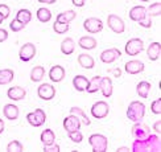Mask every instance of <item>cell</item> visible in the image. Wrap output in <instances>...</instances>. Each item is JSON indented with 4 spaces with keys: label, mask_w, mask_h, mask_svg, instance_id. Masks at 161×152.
Here are the masks:
<instances>
[{
    "label": "cell",
    "mask_w": 161,
    "mask_h": 152,
    "mask_svg": "<svg viewBox=\"0 0 161 152\" xmlns=\"http://www.w3.org/2000/svg\"><path fill=\"white\" fill-rule=\"evenodd\" d=\"M7 95H8V98L12 99V101H21V99L25 98L26 91L23 87H20V86H12V87L8 89V91H7Z\"/></svg>",
    "instance_id": "obj_18"
},
{
    "label": "cell",
    "mask_w": 161,
    "mask_h": 152,
    "mask_svg": "<svg viewBox=\"0 0 161 152\" xmlns=\"http://www.w3.org/2000/svg\"><path fill=\"white\" fill-rule=\"evenodd\" d=\"M3 21H4V19H3V16H2V15H0V24H2Z\"/></svg>",
    "instance_id": "obj_50"
},
{
    "label": "cell",
    "mask_w": 161,
    "mask_h": 152,
    "mask_svg": "<svg viewBox=\"0 0 161 152\" xmlns=\"http://www.w3.org/2000/svg\"><path fill=\"white\" fill-rule=\"evenodd\" d=\"M99 90L102 91V95L106 98H110L112 95V91H114V85L110 77H102L100 79V87Z\"/></svg>",
    "instance_id": "obj_16"
},
{
    "label": "cell",
    "mask_w": 161,
    "mask_h": 152,
    "mask_svg": "<svg viewBox=\"0 0 161 152\" xmlns=\"http://www.w3.org/2000/svg\"><path fill=\"white\" fill-rule=\"evenodd\" d=\"M122 56V52L116 48H111V49H106L100 53V61L103 64H112L114 61Z\"/></svg>",
    "instance_id": "obj_11"
},
{
    "label": "cell",
    "mask_w": 161,
    "mask_h": 152,
    "mask_svg": "<svg viewBox=\"0 0 161 152\" xmlns=\"http://www.w3.org/2000/svg\"><path fill=\"white\" fill-rule=\"evenodd\" d=\"M78 62H79V65L82 66L83 69H92L94 65H95V61H94V58H92L90 54H86V53L78 56Z\"/></svg>",
    "instance_id": "obj_25"
},
{
    "label": "cell",
    "mask_w": 161,
    "mask_h": 152,
    "mask_svg": "<svg viewBox=\"0 0 161 152\" xmlns=\"http://www.w3.org/2000/svg\"><path fill=\"white\" fill-rule=\"evenodd\" d=\"M40 139H41V142H42L44 145H48V144L54 143L56 134H54V131H53V130L46 128V130L42 131V134H41V136H40Z\"/></svg>",
    "instance_id": "obj_27"
},
{
    "label": "cell",
    "mask_w": 161,
    "mask_h": 152,
    "mask_svg": "<svg viewBox=\"0 0 161 152\" xmlns=\"http://www.w3.org/2000/svg\"><path fill=\"white\" fill-rule=\"evenodd\" d=\"M40 3H42V4H54L57 0H38Z\"/></svg>",
    "instance_id": "obj_47"
},
{
    "label": "cell",
    "mask_w": 161,
    "mask_h": 152,
    "mask_svg": "<svg viewBox=\"0 0 161 152\" xmlns=\"http://www.w3.org/2000/svg\"><path fill=\"white\" fill-rule=\"evenodd\" d=\"M7 38H8V32H7L5 29L0 28V42H4Z\"/></svg>",
    "instance_id": "obj_43"
},
{
    "label": "cell",
    "mask_w": 161,
    "mask_h": 152,
    "mask_svg": "<svg viewBox=\"0 0 161 152\" xmlns=\"http://www.w3.org/2000/svg\"><path fill=\"white\" fill-rule=\"evenodd\" d=\"M151 87H152V85L149 82H147V81H142V82H139L137 86H136V93H137V95L139 97H142V98H148L149 95V91H151Z\"/></svg>",
    "instance_id": "obj_23"
},
{
    "label": "cell",
    "mask_w": 161,
    "mask_h": 152,
    "mask_svg": "<svg viewBox=\"0 0 161 152\" xmlns=\"http://www.w3.org/2000/svg\"><path fill=\"white\" fill-rule=\"evenodd\" d=\"M131 151L130 148H127V147H122V148H118V152H128Z\"/></svg>",
    "instance_id": "obj_48"
},
{
    "label": "cell",
    "mask_w": 161,
    "mask_h": 152,
    "mask_svg": "<svg viewBox=\"0 0 161 152\" xmlns=\"http://www.w3.org/2000/svg\"><path fill=\"white\" fill-rule=\"evenodd\" d=\"M83 28L89 33H99L103 29V21L97 17H90L86 19L83 23Z\"/></svg>",
    "instance_id": "obj_10"
},
{
    "label": "cell",
    "mask_w": 161,
    "mask_h": 152,
    "mask_svg": "<svg viewBox=\"0 0 161 152\" xmlns=\"http://www.w3.org/2000/svg\"><path fill=\"white\" fill-rule=\"evenodd\" d=\"M144 50V42L140 38H131L125 44V53L128 56H137Z\"/></svg>",
    "instance_id": "obj_6"
},
{
    "label": "cell",
    "mask_w": 161,
    "mask_h": 152,
    "mask_svg": "<svg viewBox=\"0 0 161 152\" xmlns=\"http://www.w3.org/2000/svg\"><path fill=\"white\" fill-rule=\"evenodd\" d=\"M136 124H133L132 127V135L135 136L136 139H145L148 138V135L151 134V130L147 124L144 123H139V122H135Z\"/></svg>",
    "instance_id": "obj_12"
},
{
    "label": "cell",
    "mask_w": 161,
    "mask_h": 152,
    "mask_svg": "<svg viewBox=\"0 0 161 152\" xmlns=\"http://www.w3.org/2000/svg\"><path fill=\"white\" fill-rule=\"evenodd\" d=\"M37 19H38V21H41V23H48L52 19V12L48 8H40L37 11Z\"/></svg>",
    "instance_id": "obj_33"
},
{
    "label": "cell",
    "mask_w": 161,
    "mask_h": 152,
    "mask_svg": "<svg viewBox=\"0 0 161 152\" xmlns=\"http://www.w3.org/2000/svg\"><path fill=\"white\" fill-rule=\"evenodd\" d=\"M147 17V8L143 5H135L132 7L131 11H130V19L132 21L139 23L140 20H143Z\"/></svg>",
    "instance_id": "obj_15"
},
{
    "label": "cell",
    "mask_w": 161,
    "mask_h": 152,
    "mask_svg": "<svg viewBox=\"0 0 161 152\" xmlns=\"http://www.w3.org/2000/svg\"><path fill=\"white\" fill-rule=\"evenodd\" d=\"M107 25H108V28L114 33H123L125 29L124 21L119 16L114 15V13H111V15H108V17H107Z\"/></svg>",
    "instance_id": "obj_7"
},
{
    "label": "cell",
    "mask_w": 161,
    "mask_h": 152,
    "mask_svg": "<svg viewBox=\"0 0 161 152\" xmlns=\"http://www.w3.org/2000/svg\"><path fill=\"white\" fill-rule=\"evenodd\" d=\"M153 128H155V131L157 132V134L160 135V132H161V122L158 121V122H156L155 124H153Z\"/></svg>",
    "instance_id": "obj_45"
},
{
    "label": "cell",
    "mask_w": 161,
    "mask_h": 152,
    "mask_svg": "<svg viewBox=\"0 0 161 152\" xmlns=\"http://www.w3.org/2000/svg\"><path fill=\"white\" fill-rule=\"evenodd\" d=\"M42 151H44V152H59V151H61V148H59V145H58V144L52 143V144L45 145Z\"/></svg>",
    "instance_id": "obj_40"
},
{
    "label": "cell",
    "mask_w": 161,
    "mask_h": 152,
    "mask_svg": "<svg viewBox=\"0 0 161 152\" xmlns=\"http://www.w3.org/2000/svg\"><path fill=\"white\" fill-rule=\"evenodd\" d=\"M91 115L95 118V119H103L106 118L107 115H108V112H110V106L107 102L104 101H99L97 103H94L91 106Z\"/></svg>",
    "instance_id": "obj_5"
},
{
    "label": "cell",
    "mask_w": 161,
    "mask_h": 152,
    "mask_svg": "<svg viewBox=\"0 0 161 152\" xmlns=\"http://www.w3.org/2000/svg\"><path fill=\"white\" fill-rule=\"evenodd\" d=\"M139 24L143 26V28H151V25H152V19H148V17H145V19H143V20H140L139 21Z\"/></svg>",
    "instance_id": "obj_42"
},
{
    "label": "cell",
    "mask_w": 161,
    "mask_h": 152,
    "mask_svg": "<svg viewBox=\"0 0 161 152\" xmlns=\"http://www.w3.org/2000/svg\"><path fill=\"white\" fill-rule=\"evenodd\" d=\"M7 151L8 152H23L24 147L19 140H12L8 143V145H7Z\"/></svg>",
    "instance_id": "obj_35"
},
{
    "label": "cell",
    "mask_w": 161,
    "mask_h": 152,
    "mask_svg": "<svg viewBox=\"0 0 161 152\" xmlns=\"http://www.w3.org/2000/svg\"><path fill=\"white\" fill-rule=\"evenodd\" d=\"M80 126H82V123H80V121L75 116L70 114L69 116H66L64 119V128L66 130V132H71V131H75V130H80Z\"/></svg>",
    "instance_id": "obj_13"
},
{
    "label": "cell",
    "mask_w": 161,
    "mask_h": 152,
    "mask_svg": "<svg viewBox=\"0 0 161 152\" xmlns=\"http://www.w3.org/2000/svg\"><path fill=\"white\" fill-rule=\"evenodd\" d=\"M73 85L77 91H86L87 86H89V79L85 76H75L73 79Z\"/></svg>",
    "instance_id": "obj_22"
},
{
    "label": "cell",
    "mask_w": 161,
    "mask_h": 152,
    "mask_svg": "<svg viewBox=\"0 0 161 152\" xmlns=\"http://www.w3.org/2000/svg\"><path fill=\"white\" fill-rule=\"evenodd\" d=\"M75 16H77V13L73 11V9H69V11H65V12H62V13H58L57 15V20L58 21H61V23H71L73 20L75 19Z\"/></svg>",
    "instance_id": "obj_29"
},
{
    "label": "cell",
    "mask_w": 161,
    "mask_h": 152,
    "mask_svg": "<svg viewBox=\"0 0 161 152\" xmlns=\"http://www.w3.org/2000/svg\"><path fill=\"white\" fill-rule=\"evenodd\" d=\"M151 110H152L153 114H156V115H160V114H161V99H160V98L152 102Z\"/></svg>",
    "instance_id": "obj_39"
},
{
    "label": "cell",
    "mask_w": 161,
    "mask_h": 152,
    "mask_svg": "<svg viewBox=\"0 0 161 152\" xmlns=\"http://www.w3.org/2000/svg\"><path fill=\"white\" fill-rule=\"evenodd\" d=\"M68 134H69V139L71 142H74V143H80L83 140V135H82V132H80L79 130L68 132Z\"/></svg>",
    "instance_id": "obj_37"
},
{
    "label": "cell",
    "mask_w": 161,
    "mask_h": 152,
    "mask_svg": "<svg viewBox=\"0 0 161 152\" xmlns=\"http://www.w3.org/2000/svg\"><path fill=\"white\" fill-rule=\"evenodd\" d=\"M89 143L94 152H106L108 148V140L102 134H92L89 138Z\"/></svg>",
    "instance_id": "obj_3"
},
{
    "label": "cell",
    "mask_w": 161,
    "mask_h": 152,
    "mask_svg": "<svg viewBox=\"0 0 161 152\" xmlns=\"http://www.w3.org/2000/svg\"><path fill=\"white\" fill-rule=\"evenodd\" d=\"M144 114H145V104L139 101L131 102L130 106L127 107V118L132 122H140L144 118Z\"/></svg>",
    "instance_id": "obj_2"
},
{
    "label": "cell",
    "mask_w": 161,
    "mask_h": 152,
    "mask_svg": "<svg viewBox=\"0 0 161 152\" xmlns=\"http://www.w3.org/2000/svg\"><path fill=\"white\" fill-rule=\"evenodd\" d=\"M71 3L74 4L75 7H78V8H80V7H83V5H85L86 0H71Z\"/></svg>",
    "instance_id": "obj_44"
},
{
    "label": "cell",
    "mask_w": 161,
    "mask_h": 152,
    "mask_svg": "<svg viewBox=\"0 0 161 152\" xmlns=\"http://www.w3.org/2000/svg\"><path fill=\"white\" fill-rule=\"evenodd\" d=\"M37 95L42 99V101H52L56 97V89L54 86L50 83H42L38 86Z\"/></svg>",
    "instance_id": "obj_9"
},
{
    "label": "cell",
    "mask_w": 161,
    "mask_h": 152,
    "mask_svg": "<svg viewBox=\"0 0 161 152\" xmlns=\"http://www.w3.org/2000/svg\"><path fill=\"white\" fill-rule=\"evenodd\" d=\"M16 19L17 20H20L23 24H28L31 20H32V13H31V11L29 9H25V8H23V9H19L17 11V13H16Z\"/></svg>",
    "instance_id": "obj_32"
},
{
    "label": "cell",
    "mask_w": 161,
    "mask_h": 152,
    "mask_svg": "<svg viewBox=\"0 0 161 152\" xmlns=\"http://www.w3.org/2000/svg\"><path fill=\"white\" fill-rule=\"evenodd\" d=\"M142 2H149V0H142Z\"/></svg>",
    "instance_id": "obj_51"
},
{
    "label": "cell",
    "mask_w": 161,
    "mask_h": 152,
    "mask_svg": "<svg viewBox=\"0 0 161 152\" xmlns=\"http://www.w3.org/2000/svg\"><path fill=\"white\" fill-rule=\"evenodd\" d=\"M124 69L128 74H139V73L144 71V64L142 61H137V59H132V61H128L125 64Z\"/></svg>",
    "instance_id": "obj_17"
},
{
    "label": "cell",
    "mask_w": 161,
    "mask_h": 152,
    "mask_svg": "<svg viewBox=\"0 0 161 152\" xmlns=\"http://www.w3.org/2000/svg\"><path fill=\"white\" fill-rule=\"evenodd\" d=\"M26 121L31 126L33 127H40V126H42L46 121V114L42 109H36L35 111L29 112V114H26Z\"/></svg>",
    "instance_id": "obj_4"
},
{
    "label": "cell",
    "mask_w": 161,
    "mask_h": 152,
    "mask_svg": "<svg viewBox=\"0 0 161 152\" xmlns=\"http://www.w3.org/2000/svg\"><path fill=\"white\" fill-rule=\"evenodd\" d=\"M111 71H112V74L115 76L116 78H119L120 76H122V71H120V69H119V68H116V69H112Z\"/></svg>",
    "instance_id": "obj_46"
},
{
    "label": "cell",
    "mask_w": 161,
    "mask_h": 152,
    "mask_svg": "<svg viewBox=\"0 0 161 152\" xmlns=\"http://www.w3.org/2000/svg\"><path fill=\"white\" fill-rule=\"evenodd\" d=\"M9 12H11V9H9L8 5L7 4H0V15L3 16V19H8Z\"/></svg>",
    "instance_id": "obj_41"
},
{
    "label": "cell",
    "mask_w": 161,
    "mask_h": 152,
    "mask_svg": "<svg viewBox=\"0 0 161 152\" xmlns=\"http://www.w3.org/2000/svg\"><path fill=\"white\" fill-rule=\"evenodd\" d=\"M79 46H80L82 49H86V50L95 49V48H97V40L92 38V37H90V36L80 37V40H79Z\"/></svg>",
    "instance_id": "obj_26"
},
{
    "label": "cell",
    "mask_w": 161,
    "mask_h": 152,
    "mask_svg": "<svg viewBox=\"0 0 161 152\" xmlns=\"http://www.w3.org/2000/svg\"><path fill=\"white\" fill-rule=\"evenodd\" d=\"M3 114H4V116L7 119H8V121H16V119L19 118V107L16 104L8 103V104L4 106Z\"/></svg>",
    "instance_id": "obj_19"
},
{
    "label": "cell",
    "mask_w": 161,
    "mask_h": 152,
    "mask_svg": "<svg viewBox=\"0 0 161 152\" xmlns=\"http://www.w3.org/2000/svg\"><path fill=\"white\" fill-rule=\"evenodd\" d=\"M100 79H102V77L100 76H95V77H92L90 81H89V86H87V89L86 91L87 93H97L100 87Z\"/></svg>",
    "instance_id": "obj_31"
},
{
    "label": "cell",
    "mask_w": 161,
    "mask_h": 152,
    "mask_svg": "<svg viewBox=\"0 0 161 152\" xmlns=\"http://www.w3.org/2000/svg\"><path fill=\"white\" fill-rule=\"evenodd\" d=\"M70 114L75 115V116L79 119V121H80V123H83L85 126H90V124H91L90 118L85 114V111L80 109V107H71V109H70Z\"/></svg>",
    "instance_id": "obj_24"
},
{
    "label": "cell",
    "mask_w": 161,
    "mask_h": 152,
    "mask_svg": "<svg viewBox=\"0 0 161 152\" xmlns=\"http://www.w3.org/2000/svg\"><path fill=\"white\" fill-rule=\"evenodd\" d=\"M36 45L32 44V42H26L24 44L21 48H20V52H19V57L21 59L23 62H28L31 59L36 56Z\"/></svg>",
    "instance_id": "obj_8"
},
{
    "label": "cell",
    "mask_w": 161,
    "mask_h": 152,
    "mask_svg": "<svg viewBox=\"0 0 161 152\" xmlns=\"http://www.w3.org/2000/svg\"><path fill=\"white\" fill-rule=\"evenodd\" d=\"M45 76V69L44 66H35L31 71V79L33 82H40L42 81V78Z\"/></svg>",
    "instance_id": "obj_28"
},
{
    "label": "cell",
    "mask_w": 161,
    "mask_h": 152,
    "mask_svg": "<svg viewBox=\"0 0 161 152\" xmlns=\"http://www.w3.org/2000/svg\"><path fill=\"white\" fill-rule=\"evenodd\" d=\"M74 50H75V42L73 38L68 37L61 42V52L65 56H70L71 53H74Z\"/></svg>",
    "instance_id": "obj_21"
},
{
    "label": "cell",
    "mask_w": 161,
    "mask_h": 152,
    "mask_svg": "<svg viewBox=\"0 0 161 152\" xmlns=\"http://www.w3.org/2000/svg\"><path fill=\"white\" fill-rule=\"evenodd\" d=\"M66 76V71H65V68L61 65H54L52 66L50 70H49V78L52 82H61L62 79L65 78Z\"/></svg>",
    "instance_id": "obj_14"
},
{
    "label": "cell",
    "mask_w": 161,
    "mask_h": 152,
    "mask_svg": "<svg viewBox=\"0 0 161 152\" xmlns=\"http://www.w3.org/2000/svg\"><path fill=\"white\" fill-rule=\"evenodd\" d=\"M69 29L70 28H69L68 23H61V21H58V20H56L54 24H53V31L58 33V35H64V33H66Z\"/></svg>",
    "instance_id": "obj_34"
},
{
    "label": "cell",
    "mask_w": 161,
    "mask_h": 152,
    "mask_svg": "<svg viewBox=\"0 0 161 152\" xmlns=\"http://www.w3.org/2000/svg\"><path fill=\"white\" fill-rule=\"evenodd\" d=\"M9 28H11L12 32H20V31H23L25 28V24H23L17 19H13L11 21V24H9Z\"/></svg>",
    "instance_id": "obj_38"
},
{
    "label": "cell",
    "mask_w": 161,
    "mask_h": 152,
    "mask_svg": "<svg viewBox=\"0 0 161 152\" xmlns=\"http://www.w3.org/2000/svg\"><path fill=\"white\" fill-rule=\"evenodd\" d=\"M147 54H148V58L151 61H156L158 59L160 54H161V44L155 41L152 42L149 46H148V50H147Z\"/></svg>",
    "instance_id": "obj_20"
},
{
    "label": "cell",
    "mask_w": 161,
    "mask_h": 152,
    "mask_svg": "<svg viewBox=\"0 0 161 152\" xmlns=\"http://www.w3.org/2000/svg\"><path fill=\"white\" fill-rule=\"evenodd\" d=\"M13 70L12 69H3L0 70V85H7L12 82L13 79Z\"/></svg>",
    "instance_id": "obj_30"
},
{
    "label": "cell",
    "mask_w": 161,
    "mask_h": 152,
    "mask_svg": "<svg viewBox=\"0 0 161 152\" xmlns=\"http://www.w3.org/2000/svg\"><path fill=\"white\" fill-rule=\"evenodd\" d=\"M4 131V122H3V119H0V134Z\"/></svg>",
    "instance_id": "obj_49"
},
{
    "label": "cell",
    "mask_w": 161,
    "mask_h": 152,
    "mask_svg": "<svg viewBox=\"0 0 161 152\" xmlns=\"http://www.w3.org/2000/svg\"><path fill=\"white\" fill-rule=\"evenodd\" d=\"M147 13L151 16H160L161 15V3H153L148 7V9H147Z\"/></svg>",
    "instance_id": "obj_36"
},
{
    "label": "cell",
    "mask_w": 161,
    "mask_h": 152,
    "mask_svg": "<svg viewBox=\"0 0 161 152\" xmlns=\"http://www.w3.org/2000/svg\"><path fill=\"white\" fill-rule=\"evenodd\" d=\"M160 135H148L145 139H136L133 142V152H160Z\"/></svg>",
    "instance_id": "obj_1"
}]
</instances>
